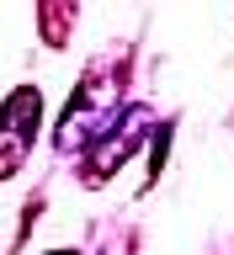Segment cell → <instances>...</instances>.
Segmentation results:
<instances>
[{
    "instance_id": "cell-1",
    "label": "cell",
    "mask_w": 234,
    "mask_h": 255,
    "mask_svg": "<svg viewBox=\"0 0 234 255\" xmlns=\"http://www.w3.org/2000/svg\"><path fill=\"white\" fill-rule=\"evenodd\" d=\"M32 128H37V91H16L0 112V181L16 175V165L27 159Z\"/></svg>"
}]
</instances>
